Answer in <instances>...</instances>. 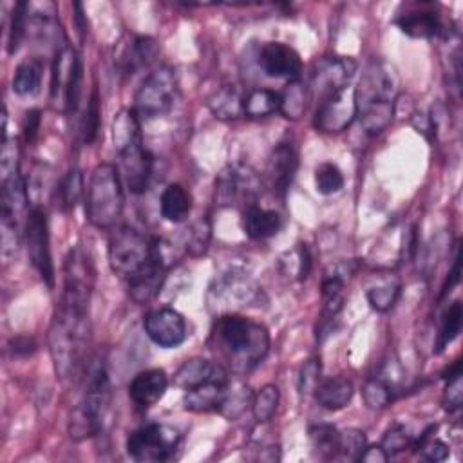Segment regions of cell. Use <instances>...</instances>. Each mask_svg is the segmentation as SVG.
<instances>
[{
    "label": "cell",
    "mask_w": 463,
    "mask_h": 463,
    "mask_svg": "<svg viewBox=\"0 0 463 463\" xmlns=\"http://www.w3.org/2000/svg\"><path fill=\"white\" fill-rule=\"evenodd\" d=\"M181 434L177 429L165 423H148L136 429L127 438V452L141 463H159L174 456Z\"/></svg>",
    "instance_id": "cell-9"
},
{
    "label": "cell",
    "mask_w": 463,
    "mask_h": 463,
    "mask_svg": "<svg viewBox=\"0 0 463 463\" xmlns=\"http://www.w3.org/2000/svg\"><path fill=\"white\" fill-rule=\"evenodd\" d=\"M412 434L409 432V429L402 423H394L382 438L380 447L391 456V454H398L402 450H405L411 443H412Z\"/></svg>",
    "instance_id": "cell-41"
},
{
    "label": "cell",
    "mask_w": 463,
    "mask_h": 463,
    "mask_svg": "<svg viewBox=\"0 0 463 463\" xmlns=\"http://www.w3.org/2000/svg\"><path fill=\"white\" fill-rule=\"evenodd\" d=\"M280 226H282V217L275 210L260 208L257 204H251L244 210L242 228L250 239H255V241L269 239L279 233Z\"/></svg>",
    "instance_id": "cell-21"
},
{
    "label": "cell",
    "mask_w": 463,
    "mask_h": 463,
    "mask_svg": "<svg viewBox=\"0 0 463 463\" xmlns=\"http://www.w3.org/2000/svg\"><path fill=\"white\" fill-rule=\"evenodd\" d=\"M367 447L365 432L358 429H347L338 434V458L347 461H358Z\"/></svg>",
    "instance_id": "cell-35"
},
{
    "label": "cell",
    "mask_w": 463,
    "mask_h": 463,
    "mask_svg": "<svg viewBox=\"0 0 463 463\" xmlns=\"http://www.w3.org/2000/svg\"><path fill=\"white\" fill-rule=\"evenodd\" d=\"M166 387H168L166 373L159 367H154V369L141 371L132 378V382L128 383V396L137 407L148 409L163 398Z\"/></svg>",
    "instance_id": "cell-20"
},
{
    "label": "cell",
    "mask_w": 463,
    "mask_h": 463,
    "mask_svg": "<svg viewBox=\"0 0 463 463\" xmlns=\"http://www.w3.org/2000/svg\"><path fill=\"white\" fill-rule=\"evenodd\" d=\"M40 128V110H29L24 119V137L25 141H33Z\"/></svg>",
    "instance_id": "cell-48"
},
{
    "label": "cell",
    "mask_w": 463,
    "mask_h": 463,
    "mask_svg": "<svg viewBox=\"0 0 463 463\" xmlns=\"http://www.w3.org/2000/svg\"><path fill=\"white\" fill-rule=\"evenodd\" d=\"M213 338L235 373L251 371L269 351L268 329L262 324L237 313L217 317Z\"/></svg>",
    "instance_id": "cell-3"
},
{
    "label": "cell",
    "mask_w": 463,
    "mask_h": 463,
    "mask_svg": "<svg viewBox=\"0 0 463 463\" xmlns=\"http://www.w3.org/2000/svg\"><path fill=\"white\" fill-rule=\"evenodd\" d=\"M27 9H29L27 2H18L13 9L11 24H9V38H7V52L9 54H14L18 51V47L25 36Z\"/></svg>",
    "instance_id": "cell-38"
},
{
    "label": "cell",
    "mask_w": 463,
    "mask_h": 463,
    "mask_svg": "<svg viewBox=\"0 0 463 463\" xmlns=\"http://www.w3.org/2000/svg\"><path fill=\"white\" fill-rule=\"evenodd\" d=\"M89 336V304L61 298L49 327V351L54 371L63 383L78 376Z\"/></svg>",
    "instance_id": "cell-2"
},
{
    "label": "cell",
    "mask_w": 463,
    "mask_h": 463,
    "mask_svg": "<svg viewBox=\"0 0 463 463\" xmlns=\"http://www.w3.org/2000/svg\"><path fill=\"white\" fill-rule=\"evenodd\" d=\"M146 336L159 347L172 349L186 340L184 317L174 307H157L146 313L143 320Z\"/></svg>",
    "instance_id": "cell-15"
},
{
    "label": "cell",
    "mask_w": 463,
    "mask_h": 463,
    "mask_svg": "<svg viewBox=\"0 0 463 463\" xmlns=\"http://www.w3.org/2000/svg\"><path fill=\"white\" fill-rule=\"evenodd\" d=\"M394 24L400 27L402 33H405L411 38L427 40L445 31L439 22V16L434 11H412L396 18Z\"/></svg>",
    "instance_id": "cell-24"
},
{
    "label": "cell",
    "mask_w": 463,
    "mask_h": 463,
    "mask_svg": "<svg viewBox=\"0 0 463 463\" xmlns=\"http://www.w3.org/2000/svg\"><path fill=\"white\" fill-rule=\"evenodd\" d=\"M179 94L177 74L172 67L152 71L134 96V112L139 119H154L172 110Z\"/></svg>",
    "instance_id": "cell-8"
},
{
    "label": "cell",
    "mask_w": 463,
    "mask_h": 463,
    "mask_svg": "<svg viewBox=\"0 0 463 463\" xmlns=\"http://www.w3.org/2000/svg\"><path fill=\"white\" fill-rule=\"evenodd\" d=\"M362 394H364V402L369 409H383L394 400L396 389L389 380H385L382 376H374L364 385Z\"/></svg>",
    "instance_id": "cell-33"
},
{
    "label": "cell",
    "mask_w": 463,
    "mask_h": 463,
    "mask_svg": "<svg viewBox=\"0 0 463 463\" xmlns=\"http://www.w3.org/2000/svg\"><path fill=\"white\" fill-rule=\"evenodd\" d=\"M338 430L329 423H318L309 429L313 447L322 458H338Z\"/></svg>",
    "instance_id": "cell-34"
},
{
    "label": "cell",
    "mask_w": 463,
    "mask_h": 463,
    "mask_svg": "<svg viewBox=\"0 0 463 463\" xmlns=\"http://www.w3.org/2000/svg\"><path fill=\"white\" fill-rule=\"evenodd\" d=\"M365 297H367L369 306L374 311L385 313L396 304V300L400 297V284L398 282H387V284H382V286H374V288L367 289Z\"/></svg>",
    "instance_id": "cell-37"
},
{
    "label": "cell",
    "mask_w": 463,
    "mask_h": 463,
    "mask_svg": "<svg viewBox=\"0 0 463 463\" xmlns=\"http://www.w3.org/2000/svg\"><path fill=\"white\" fill-rule=\"evenodd\" d=\"M356 103L353 90H342L318 103L313 125L320 132H342L356 119Z\"/></svg>",
    "instance_id": "cell-16"
},
{
    "label": "cell",
    "mask_w": 463,
    "mask_h": 463,
    "mask_svg": "<svg viewBox=\"0 0 463 463\" xmlns=\"http://www.w3.org/2000/svg\"><path fill=\"white\" fill-rule=\"evenodd\" d=\"M280 109V94L271 89H253L244 98V116L266 118Z\"/></svg>",
    "instance_id": "cell-29"
},
{
    "label": "cell",
    "mask_w": 463,
    "mask_h": 463,
    "mask_svg": "<svg viewBox=\"0 0 463 463\" xmlns=\"http://www.w3.org/2000/svg\"><path fill=\"white\" fill-rule=\"evenodd\" d=\"M159 210L161 215L170 221V222H183L190 210H192V195L190 192L179 184V183H172L168 184L159 197Z\"/></svg>",
    "instance_id": "cell-26"
},
{
    "label": "cell",
    "mask_w": 463,
    "mask_h": 463,
    "mask_svg": "<svg viewBox=\"0 0 463 463\" xmlns=\"http://www.w3.org/2000/svg\"><path fill=\"white\" fill-rule=\"evenodd\" d=\"M81 60L69 45L56 51L51 72V101L71 112L76 110L81 94Z\"/></svg>",
    "instance_id": "cell-10"
},
{
    "label": "cell",
    "mask_w": 463,
    "mask_h": 463,
    "mask_svg": "<svg viewBox=\"0 0 463 463\" xmlns=\"http://www.w3.org/2000/svg\"><path fill=\"white\" fill-rule=\"evenodd\" d=\"M459 277H461V257H459V246L454 248V259H452V268L449 271V277L441 288V293H439V298H443L445 295H449L454 286L459 282Z\"/></svg>",
    "instance_id": "cell-47"
},
{
    "label": "cell",
    "mask_w": 463,
    "mask_h": 463,
    "mask_svg": "<svg viewBox=\"0 0 463 463\" xmlns=\"http://www.w3.org/2000/svg\"><path fill=\"white\" fill-rule=\"evenodd\" d=\"M260 194V177L242 163L228 165L215 179V203L219 206H251Z\"/></svg>",
    "instance_id": "cell-11"
},
{
    "label": "cell",
    "mask_w": 463,
    "mask_h": 463,
    "mask_svg": "<svg viewBox=\"0 0 463 463\" xmlns=\"http://www.w3.org/2000/svg\"><path fill=\"white\" fill-rule=\"evenodd\" d=\"M224 373H228V371L217 362H210L204 358H190L174 374V383L177 387L188 391V389H192L206 380H212L215 376H221Z\"/></svg>",
    "instance_id": "cell-23"
},
{
    "label": "cell",
    "mask_w": 463,
    "mask_h": 463,
    "mask_svg": "<svg viewBox=\"0 0 463 463\" xmlns=\"http://www.w3.org/2000/svg\"><path fill=\"white\" fill-rule=\"evenodd\" d=\"M16 146H14V139H4L2 141V154H0V172H2V179H5L7 175H11L13 172H16Z\"/></svg>",
    "instance_id": "cell-46"
},
{
    "label": "cell",
    "mask_w": 463,
    "mask_h": 463,
    "mask_svg": "<svg viewBox=\"0 0 463 463\" xmlns=\"http://www.w3.org/2000/svg\"><path fill=\"white\" fill-rule=\"evenodd\" d=\"M230 385H232L230 373L206 380L184 392L183 405L190 412H213V411L219 412L228 396Z\"/></svg>",
    "instance_id": "cell-19"
},
{
    "label": "cell",
    "mask_w": 463,
    "mask_h": 463,
    "mask_svg": "<svg viewBox=\"0 0 463 463\" xmlns=\"http://www.w3.org/2000/svg\"><path fill=\"white\" fill-rule=\"evenodd\" d=\"M315 186L322 195L336 194L344 188V175L333 163H322L315 170Z\"/></svg>",
    "instance_id": "cell-36"
},
{
    "label": "cell",
    "mask_w": 463,
    "mask_h": 463,
    "mask_svg": "<svg viewBox=\"0 0 463 463\" xmlns=\"http://www.w3.org/2000/svg\"><path fill=\"white\" fill-rule=\"evenodd\" d=\"M259 284L242 269H228L219 275L208 288L206 304L212 313H235L259 300Z\"/></svg>",
    "instance_id": "cell-7"
},
{
    "label": "cell",
    "mask_w": 463,
    "mask_h": 463,
    "mask_svg": "<svg viewBox=\"0 0 463 463\" xmlns=\"http://www.w3.org/2000/svg\"><path fill=\"white\" fill-rule=\"evenodd\" d=\"M24 239L27 244V255L31 264L36 268L40 277L47 282L49 288L54 286V268L49 246V224L47 213L40 206L29 210L27 221L24 224Z\"/></svg>",
    "instance_id": "cell-12"
},
{
    "label": "cell",
    "mask_w": 463,
    "mask_h": 463,
    "mask_svg": "<svg viewBox=\"0 0 463 463\" xmlns=\"http://www.w3.org/2000/svg\"><path fill=\"white\" fill-rule=\"evenodd\" d=\"M210 232H212V226H210L208 219H201L192 226L188 239H186V248L192 255H201L206 251V246L210 241Z\"/></svg>",
    "instance_id": "cell-43"
},
{
    "label": "cell",
    "mask_w": 463,
    "mask_h": 463,
    "mask_svg": "<svg viewBox=\"0 0 463 463\" xmlns=\"http://www.w3.org/2000/svg\"><path fill=\"white\" fill-rule=\"evenodd\" d=\"M42 81V65L36 60H24L13 76V90L18 96H33Z\"/></svg>",
    "instance_id": "cell-30"
},
{
    "label": "cell",
    "mask_w": 463,
    "mask_h": 463,
    "mask_svg": "<svg viewBox=\"0 0 463 463\" xmlns=\"http://www.w3.org/2000/svg\"><path fill=\"white\" fill-rule=\"evenodd\" d=\"M354 387L351 380L344 376H331L327 380H320L315 389L317 403L326 411H340L344 409L353 398Z\"/></svg>",
    "instance_id": "cell-22"
},
{
    "label": "cell",
    "mask_w": 463,
    "mask_h": 463,
    "mask_svg": "<svg viewBox=\"0 0 463 463\" xmlns=\"http://www.w3.org/2000/svg\"><path fill=\"white\" fill-rule=\"evenodd\" d=\"M389 459V454L380 447V445H373V447H365V450L362 452L358 461H367V463H385Z\"/></svg>",
    "instance_id": "cell-50"
},
{
    "label": "cell",
    "mask_w": 463,
    "mask_h": 463,
    "mask_svg": "<svg viewBox=\"0 0 463 463\" xmlns=\"http://www.w3.org/2000/svg\"><path fill=\"white\" fill-rule=\"evenodd\" d=\"M109 264L127 282L130 297L143 304L152 300L163 288L168 269L165 246L132 226H119L109 237Z\"/></svg>",
    "instance_id": "cell-1"
},
{
    "label": "cell",
    "mask_w": 463,
    "mask_h": 463,
    "mask_svg": "<svg viewBox=\"0 0 463 463\" xmlns=\"http://www.w3.org/2000/svg\"><path fill=\"white\" fill-rule=\"evenodd\" d=\"M280 94V109L279 112H282L288 119H298L306 107H307V99H309V89L307 85H304L298 78L297 80H289L288 85L284 87Z\"/></svg>",
    "instance_id": "cell-28"
},
{
    "label": "cell",
    "mask_w": 463,
    "mask_h": 463,
    "mask_svg": "<svg viewBox=\"0 0 463 463\" xmlns=\"http://www.w3.org/2000/svg\"><path fill=\"white\" fill-rule=\"evenodd\" d=\"M34 349H36V344H34V340L33 338H27V336H18V338H13L11 340V351H13V354H16V356H27V354H31V353H34Z\"/></svg>",
    "instance_id": "cell-49"
},
{
    "label": "cell",
    "mask_w": 463,
    "mask_h": 463,
    "mask_svg": "<svg viewBox=\"0 0 463 463\" xmlns=\"http://www.w3.org/2000/svg\"><path fill=\"white\" fill-rule=\"evenodd\" d=\"M119 154V175L132 194H145L154 175V157L145 150L143 141L136 139L116 148Z\"/></svg>",
    "instance_id": "cell-14"
},
{
    "label": "cell",
    "mask_w": 463,
    "mask_h": 463,
    "mask_svg": "<svg viewBox=\"0 0 463 463\" xmlns=\"http://www.w3.org/2000/svg\"><path fill=\"white\" fill-rule=\"evenodd\" d=\"M110 398L112 387L109 373L103 364H94L89 371L83 396L71 412L69 434L72 439L96 436L103 429V421L110 407Z\"/></svg>",
    "instance_id": "cell-6"
},
{
    "label": "cell",
    "mask_w": 463,
    "mask_h": 463,
    "mask_svg": "<svg viewBox=\"0 0 463 463\" xmlns=\"http://www.w3.org/2000/svg\"><path fill=\"white\" fill-rule=\"evenodd\" d=\"M279 402H280V392H279V387L273 385V383H266L262 385L257 394L251 398V412H253V418L259 421V423H268L275 412H277V407H279Z\"/></svg>",
    "instance_id": "cell-31"
},
{
    "label": "cell",
    "mask_w": 463,
    "mask_h": 463,
    "mask_svg": "<svg viewBox=\"0 0 463 463\" xmlns=\"http://www.w3.org/2000/svg\"><path fill=\"white\" fill-rule=\"evenodd\" d=\"M356 61L349 56H327L318 60L311 76L309 90L318 96L320 101L345 90L349 81L356 74ZM318 101V103H320Z\"/></svg>",
    "instance_id": "cell-13"
},
{
    "label": "cell",
    "mask_w": 463,
    "mask_h": 463,
    "mask_svg": "<svg viewBox=\"0 0 463 463\" xmlns=\"http://www.w3.org/2000/svg\"><path fill=\"white\" fill-rule=\"evenodd\" d=\"M461 320H463V307L459 300H454L443 313L439 322V333L436 340V351H443L461 331Z\"/></svg>",
    "instance_id": "cell-32"
},
{
    "label": "cell",
    "mask_w": 463,
    "mask_h": 463,
    "mask_svg": "<svg viewBox=\"0 0 463 463\" xmlns=\"http://www.w3.org/2000/svg\"><path fill=\"white\" fill-rule=\"evenodd\" d=\"M244 98L239 85H224L208 98V107L221 119H237L244 116Z\"/></svg>",
    "instance_id": "cell-25"
},
{
    "label": "cell",
    "mask_w": 463,
    "mask_h": 463,
    "mask_svg": "<svg viewBox=\"0 0 463 463\" xmlns=\"http://www.w3.org/2000/svg\"><path fill=\"white\" fill-rule=\"evenodd\" d=\"M447 380V387H445V394H443V405L449 411H458L461 407L463 402V385H461V373H456Z\"/></svg>",
    "instance_id": "cell-45"
},
{
    "label": "cell",
    "mask_w": 463,
    "mask_h": 463,
    "mask_svg": "<svg viewBox=\"0 0 463 463\" xmlns=\"http://www.w3.org/2000/svg\"><path fill=\"white\" fill-rule=\"evenodd\" d=\"M259 67L266 76L297 80L302 71V61L293 47L280 42H268L260 47Z\"/></svg>",
    "instance_id": "cell-18"
},
{
    "label": "cell",
    "mask_w": 463,
    "mask_h": 463,
    "mask_svg": "<svg viewBox=\"0 0 463 463\" xmlns=\"http://www.w3.org/2000/svg\"><path fill=\"white\" fill-rule=\"evenodd\" d=\"M298 165V154L291 141H280L275 145L268 157L266 181L271 192L279 197H284Z\"/></svg>",
    "instance_id": "cell-17"
},
{
    "label": "cell",
    "mask_w": 463,
    "mask_h": 463,
    "mask_svg": "<svg viewBox=\"0 0 463 463\" xmlns=\"http://www.w3.org/2000/svg\"><path fill=\"white\" fill-rule=\"evenodd\" d=\"M356 103V118H360L362 128L376 136L383 132L394 116L396 78L385 63L373 61L362 72V78L353 90Z\"/></svg>",
    "instance_id": "cell-4"
},
{
    "label": "cell",
    "mask_w": 463,
    "mask_h": 463,
    "mask_svg": "<svg viewBox=\"0 0 463 463\" xmlns=\"http://www.w3.org/2000/svg\"><path fill=\"white\" fill-rule=\"evenodd\" d=\"M436 427H429L416 441H412L414 443V449L421 454V458H425V459H429V461H443V459H447V456H449V447L441 441V439H436V438H432V430H434Z\"/></svg>",
    "instance_id": "cell-40"
},
{
    "label": "cell",
    "mask_w": 463,
    "mask_h": 463,
    "mask_svg": "<svg viewBox=\"0 0 463 463\" xmlns=\"http://www.w3.org/2000/svg\"><path fill=\"white\" fill-rule=\"evenodd\" d=\"M123 183L118 166L110 163L98 165L89 179L85 213L92 226L110 230L123 213Z\"/></svg>",
    "instance_id": "cell-5"
},
{
    "label": "cell",
    "mask_w": 463,
    "mask_h": 463,
    "mask_svg": "<svg viewBox=\"0 0 463 463\" xmlns=\"http://www.w3.org/2000/svg\"><path fill=\"white\" fill-rule=\"evenodd\" d=\"M157 51L159 49L156 40L148 36H137L125 47L119 60V67L125 74H134L139 69L146 67L156 58Z\"/></svg>",
    "instance_id": "cell-27"
},
{
    "label": "cell",
    "mask_w": 463,
    "mask_h": 463,
    "mask_svg": "<svg viewBox=\"0 0 463 463\" xmlns=\"http://www.w3.org/2000/svg\"><path fill=\"white\" fill-rule=\"evenodd\" d=\"M98 127H99V98H98V92L94 90L89 103H87L85 116H83L81 132H83V141L85 143H92L96 139Z\"/></svg>",
    "instance_id": "cell-42"
},
{
    "label": "cell",
    "mask_w": 463,
    "mask_h": 463,
    "mask_svg": "<svg viewBox=\"0 0 463 463\" xmlns=\"http://www.w3.org/2000/svg\"><path fill=\"white\" fill-rule=\"evenodd\" d=\"M320 382V360L309 358L298 371V391L300 394H313Z\"/></svg>",
    "instance_id": "cell-44"
},
{
    "label": "cell",
    "mask_w": 463,
    "mask_h": 463,
    "mask_svg": "<svg viewBox=\"0 0 463 463\" xmlns=\"http://www.w3.org/2000/svg\"><path fill=\"white\" fill-rule=\"evenodd\" d=\"M60 203L65 210L74 208L80 197L83 195V177L78 168H72L67 172V175L60 183Z\"/></svg>",
    "instance_id": "cell-39"
}]
</instances>
